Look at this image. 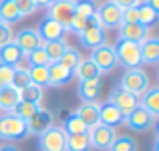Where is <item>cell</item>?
I'll return each mask as SVG.
<instances>
[{"mask_svg": "<svg viewBox=\"0 0 159 151\" xmlns=\"http://www.w3.org/2000/svg\"><path fill=\"white\" fill-rule=\"evenodd\" d=\"M123 22H137V6L125 8L123 10Z\"/></svg>", "mask_w": 159, "mask_h": 151, "instance_id": "obj_41", "label": "cell"}, {"mask_svg": "<svg viewBox=\"0 0 159 151\" xmlns=\"http://www.w3.org/2000/svg\"><path fill=\"white\" fill-rule=\"evenodd\" d=\"M43 48L47 50L48 58H51V62H57L58 58L62 57V53H65L66 48H69V44H66L65 39H58V40H51V43H44Z\"/></svg>", "mask_w": 159, "mask_h": 151, "instance_id": "obj_29", "label": "cell"}, {"mask_svg": "<svg viewBox=\"0 0 159 151\" xmlns=\"http://www.w3.org/2000/svg\"><path fill=\"white\" fill-rule=\"evenodd\" d=\"M73 113H75V115H77L89 129L95 127V125L99 123V103H97V101H93V103H83V105H79V107L75 109Z\"/></svg>", "mask_w": 159, "mask_h": 151, "instance_id": "obj_19", "label": "cell"}, {"mask_svg": "<svg viewBox=\"0 0 159 151\" xmlns=\"http://www.w3.org/2000/svg\"><path fill=\"white\" fill-rule=\"evenodd\" d=\"M30 83L36 87H48V66H28Z\"/></svg>", "mask_w": 159, "mask_h": 151, "instance_id": "obj_30", "label": "cell"}, {"mask_svg": "<svg viewBox=\"0 0 159 151\" xmlns=\"http://www.w3.org/2000/svg\"><path fill=\"white\" fill-rule=\"evenodd\" d=\"M139 105L147 109L151 115H159V87H149L143 95L139 97Z\"/></svg>", "mask_w": 159, "mask_h": 151, "instance_id": "obj_24", "label": "cell"}, {"mask_svg": "<svg viewBox=\"0 0 159 151\" xmlns=\"http://www.w3.org/2000/svg\"><path fill=\"white\" fill-rule=\"evenodd\" d=\"M2 24H4V22H2V20H0V26H2Z\"/></svg>", "mask_w": 159, "mask_h": 151, "instance_id": "obj_46", "label": "cell"}, {"mask_svg": "<svg viewBox=\"0 0 159 151\" xmlns=\"http://www.w3.org/2000/svg\"><path fill=\"white\" fill-rule=\"evenodd\" d=\"M95 18H97V22L101 24L105 30H113V28H119L121 22H123V10H121L119 6H115L111 0H107L101 6H97Z\"/></svg>", "mask_w": 159, "mask_h": 151, "instance_id": "obj_6", "label": "cell"}, {"mask_svg": "<svg viewBox=\"0 0 159 151\" xmlns=\"http://www.w3.org/2000/svg\"><path fill=\"white\" fill-rule=\"evenodd\" d=\"M22 16H20L18 8H16L14 0H0V20L4 24H14Z\"/></svg>", "mask_w": 159, "mask_h": 151, "instance_id": "obj_26", "label": "cell"}, {"mask_svg": "<svg viewBox=\"0 0 159 151\" xmlns=\"http://www.w3.org/2000/svg\"><path fill=\"white\" fill-rule=\"evenodd\" d=\"M36 32H39L40 40H43V44H44V43H51V40L62 39L66 30H65V28H62L58 22H54L52 18H47V16H44V18L40 20L39 28H36Z\"/></svg>", "mask_w": 159, "mask_h": 151, "instance_id": "obj_17", "label": "cell"}, {"mask_svg": "<svg viewBox=\"0 0 159 151\" xmlns=\"http://www.w3.org/2000/svg\"><path fill=\"white\" fill-rule=\"evenodd\" d=\"M52 121H54V115H52L51 109H43V107H40L39 111L26 121L28 133H32V135H40L43 131H47V129L52 125Z\"/></svg>", "mask_w": 159, "mask_h": 151, "instance_id": "obj_15", "label": "cell"}, {"mask_svg": "<svg viewBox=\"0 0 159 151\" xmlns=\"http://www.w3.org/2000/svg\"><path fill=\"white\" fill-rule=\"evenodd\" d=\"M75 14L85 18V20H91L97 14V4L93 0H77L75 2Z\"/></svg>", "mask_w": 159, "mask_h": 151, "instance_id": "obj_31", "label": "cell"}, {"mask_svg": "<svg viewBox=\"0 0 159 151\" xmlns=\"http://www.w3.org/2000/svg\"><path fill=\"white\" fill-rule=\"evenodd\" d=\"M61 127L65 129L66 135H79V133H87V131H89V127H87V125L83 123L77 115H75V113H70V115L62 121Z\"/></svg>", "mask_w": 159, "mask_h": 151, "instance_id": "obj_28", "label": "cell"}, {"mask_svg": "<svg viewBox=\"0 0 159 151\" xmlns=\"http://www.w3.org/2000/svg\"><path fill=\"white\" fill-rule=\"evenodd\" d=\"M12 75H14V66L0 65V85H2V87H8L12 83Z\"/></svg>", "mask_w": 159, "mask_h": 151, "instance_id": "obj_39", "label": "cell"}, {"mask_svg": "<svg viewBox=\"0 0 159 151\" xmlns=\"http://www.w3.org/2000/svg\"><path fill=\"white\" fill-rule=\"evenodd\" d=\"M109 151H137V141L131 135H117Z\"/></svg>", "mask_w": 159, "mask_h": 151, "instance_id": "obj_33", "label": "cell"}, {"mask_svg": "<svg viewBox=\"0 0 159 151\" xmlns=\"http://www.w3.org/2000/svg\"><path fill=\"white\" fill-rule=\"evenodd\" d=\"M0 151H20V149L16 147L14 143H4L2 147H0Z\"/></svg>", "mask_w": 159, "mask_h": 151, "instance_id": "obj_44", "label": "cell"}, {"mask_svg": "<svg viewBox=\"0 0 159 151\" xmlns=\"http://www.w3.org/2000/svg\"><path fill=\"white\" fill-rule=\"evenodd\" d=\"M89 58L99 66V71H101L103 75H105V73H111V71L117 66L115 48H113L111 44H107V43L101 44V47H97V48H93V53H91Z\"/></svg>", "mask_w": 159, "mask_h": 151, "instance_id": "obj_10", "label": "cell"}, {"mask_svg": "<svg viewBox=\"0 0 159 151\" xmlns=\"http://www.w3.org/2000/svg\"><path fill=\"white\" fill-rule=\"evenodd\" d=\"M14 4H16V8H18L20 16H30V14H34V12L39 10V6H36L34 0H14Z\"/></svg>", "mask_w": 159, "mask_h": 151, "instance_id": "obj_38", "label": "cell"}, {"mask_svg": "<svg viewBox=\"0 0 159 151\" xmlns=\"http://www.w3.org/2000/svg\"><path fill=\"white\" fill-rule=\"evenodd\" d=\"M115 6H119L121 10H125V8H131V6H137V4L141 2V0H111Z\"/></svg>", "mask_w": 159, "mask_h": 151, "instance_id": "obj_42", "label": "cell"}, {"mask_svg": "<svg viewBox=\"0 0 159 151\" xmlns=\"http://www.w3.org/2000/svg\"><path fill=\"white\" fill-rule=\"evenodd\" d=\"M123 121H125V115L113 103H109V101L99 103V123L115 129V127H119V125H123Z\"/></svg>", "mask_w": 159, "mask_h": 151, "instance_id": "obj_14", "label": "cell"}, {"mask_svg": "<svg viewBox=\"0 0 159 151\" xmlns=\"http://www.w3.org/2000/svg\"><path fill=\"white\" fill-rule=\"evenodd\" d=\"M40 109V105H36V103H28V101H20L18 105L14 107V115H18L20 119H24V121H28L32 115H34L36 111Z\"/></svg>", "mask_w": 159, "mask_h": 151, "instance_id": "obj_36", "label": "cell"}, {"mask_svg": "<svg viewBox=\"0 0 159 151\" xmlns=\"http://www.w3.org/2000/svg\"><path fill=\"white\" fill-rule=\"evenodd\" d=\"M93 2H95V0H93Z\"/></svg>", "mask_w": 159, "mask_h": 151, "instance_id": "obj_48", "label": "cell"}, {"mask_svg": "<svg viewBox=\"0 0 159 151\" xmlns=\"http://www.w3.org/2000/svg\"><path fill=\"white\" fill-rule=\"evenodd\" d=\"M117 133L113 127H107L103 123H97L95 127L89 129V139H91V147L99 149V151H109V147L113 145Z\"/></svg>", "mask_w": 159, "mask_h": 151, "instance_id": "obj_8", "label": "cell"}, {"mask_svg": "<svg viewBox=\"0 0 159 151\" xmlns=\"http://www.w3.org/2000/svg\"><path fill=\"white\" fill-rule=\"evenodd\" d=\"M20 97H22V101H28V103H36V105H40V101H43V89L30 83L26 89L20 91Z\"/></svg>", "mask_w": 159, "mask_h": 151, "instance_id": "obj_37", "label": "cell"}, {"mask_svg": "<svg viewBox=\"0 0 159 151\" xmlns=\"http://www.w3.org/2000/svg\"><path fill=\"white\" fill-rule=\"evenodd\" d=\"M103 93V81L101 79H91V81H81L77 87V95L83 103H93L101 97Z\"/></svg>", "mask_w": 159, "mask_h": 151, "instance_id": "obj_16", "label": "cell"}, {"mask_svg": "<svg viewBox=\"0 0 159 151\" xmlns=\"http://www.w3.org/2000/svg\"><path fill=\"white\" fill-rule=\"evenodd\" d=\"M121 89L129 91V93L137 95V97H141V95L145 93V91L149 89V77L145 71L141 69H129L123 73V77H121V83H119Z\"/></svg>", "mask_w": 159, "mask_h": 151, "instance_id": "obj_3", "label": "cell"}, {"mask_svg": "<svg viewBox=\"0 0 159 151\" xmlns=\"http://www.w3.org/2000/svg\"><path fill=\"white\" fill-rule=\"evenodd\" d=\"M141 61L151 66L159 62V39L157 36H147L141 43Z\"/></svg>", "mask_w": 159, "mask_h": 151, "instance_id": "obj_20", "label": "cell"}, {"mask_svg": "<svg viewBox=\"0 0 159 151\" xmlns=\"http://www.w3.org/2000/svg\"><path fill=\"white\" fill-rule=\"evenodd\" d=\"M22 101V97H20V91L14 89L12 85L8 87H2L0 89V111L4 113H12L14 111V107Z\"/></svg>", "mask_w": 159, "mask_h": 151, "instance_id": "obj_21", "label": "cell"}, {"mask_svg": "<svg viewBox=\"0 0 159 151\" xmlns=\"http://www.w3.org/2000/svg\"><path fill=\"white\" fill-rule=\"evenodd\" d=\"M12 39H14V34H12V26H10V24H2V26H0V48L6 47L8 43H12Z\"/></svg>", "mask_w": 159, "mask_h": 151, "instance_id": "obj_40", "label": "cell"}, {"mask_svg": "<svg viewBox=\"0 0 159 151\" xmlns=\"http://www.w3.org/2000/svg\"><path fill=\"white\" fill-rule=\"evenodd\" d=\"M149 36V28H145L139 22H121L119 26V40H129V43L141 44Z\"/></svg>", "mask_w": 159, "mask_h": 151, "instance_id": "obj_13", "label": "cell"}, {"mask_svg": "<svg viewBox=\"0 0 159 151\" xmlns=\"http://www.w3.org/2000/svg\"><path fill=\"white\" fill-rule=\"evenodd\" d=\"M24 61V53L16 47L14 43H8L6 47L0 48V65H8V66H18Z\"/></svg>", "mask_w": 159, "mask_h": 151, "instance_id": "obj_23", "label": "cell"}, {"mask_svg": "<svg viewBox=\"0 0 159 151\" xmlns=\"http://www.w3.org/2000/svg\"><path fill=\"white\" fill-rule=\"evenodd\" d=\"M157 16H159V12H157V10H153V8L149 6L145 0L137 4V22L143 24L145 28H151L153 24L157 22Z\"/></svg>", "mask_w": 159, "mask_h": 151, "instance_id": "obj_25", "label": "cell"}, {"mask_svg": "<svg viewBox=\"0 0 159 151\" xmlns=\"http://www.w3.org/2000/svg\"><path fill=\"white\" fill-rule=\"evenodd\" d=\"M145 2H147L149 6L153 8V10H157V12H159V0H145Z\"/></svg>", "mask_w": 159, "mask_h": 151, "instance_id": "obj_45", "label": "cell"}, {"mask_svg": "<svg viewBox=\"0 0 159 151\" xmlns=\"http://www.w3.org/2000/svg\"><path fill=\"white\" fill-rule=\"evenodd\" d=\"M14 89L22 91L30 85V77H28V69L24 66H14V75H12V83H10Z\"/></svg>", "mask_w": 159, "mask_h": 151, "instance_id": "obj_35", "label": "cell"}, {"mask_svg": "<svg viewBox=\"0 0 159 151\" xmlns=\"http://www.w3.org/2000/svg\"><path fill=\"white\" fill-rule=\"evenodd\" d=\"M101 71H99V66L95 65L91 58H81V62L77 65V69H75V77L79 79V83L81 81H91V79H101Z\"/></svg>", "mask_w": 159, "mask_h": 151, "instance_id": "obj_22", "label": "cell"}, {"mask_svg": "<svg viewBox=\"0 0 159 151\" xmlns=\"http://www.w3.org/2000/svg\"><path fill=\"white\" fill-rule=\"evenodd\" d=\"M73 79H75L73 71L65 69V66L58 65V62H51V65H48V87L57 89V87L69 85Z\"/></svg>", "mask_w": 159, "mask_h": 151, "instance_id": "obj_18", "label": "cell"}, {"mask_svg": "<svg viewBox=\"0 0 159 151\" xmlns=\"http://www.w3.org/2000/svg\"><path fill=\"white\" fill-rule=\"evenodd\" d=\"M66 133L62 127L51 125L47 131L39 135V149L40 151H66Z\"/></svg>", "mask_w": 159, "mask_h": 151, "instance_id": "obj_4", "label": "cell"}, {"mask_svg": "<svg viewBox=\"0 0 159 151\" xmlns=\"http://www.w3.org/2000/svg\"><path fill=\"white\" fill-rule=\"evenodd\" d=\"M91 149H93V147H91L89 131L66 137V151H91Z\"/></svg>", "mask_w": 159, "mask_h": 151, "instance_id": "obj_27", "label": "cell"}, {"mask_svg": "<svg viewBox=\"0 0 159 151\" xmlns=\"http://www.w3.org/2000/svg\"><path fill=\"white\" fill-rule=\"evenodd\" d=\"M0 89H2V85H0Z\"/></svg>", "mask_w": 159, "mask_h": 151, "instance_id": "obj_47", "label": "cell"}, {"mask_svg": "<svg viewBox=\"0 0 159 151\" xmlns=\"http://www.w3.org/2000/svg\"><path fill=\"white\" fill-rule=\"evenodd\" d=\"M34 2H36L39 8H48V6H52L54 2H58V0H34Z\"/></svg>", "mask_w": 159, "mask_h": 151, "instance_id": "obj_43", "label": "cell"}, {"mask_svg": "<svg viewBox=\"0 0 159 151\" xmlns=\"http://www.w3.org/2000/svg\"><path fill=\"white\" fill-rule=\"evenodd\" d=\"M12 43L22 50L24 54H28V53L43 47V40H40L36 28H22V30H18V34L12 39Z\"/></svg>", "mask_w": 159, "mask_h": 151, "instance_id": "obj_12", "label": "cell"}, {"mask_svg": "<svg viewBox=\"0 0 159 151\" xmlns=\"http://www.w3.org/2000/svg\"><path fill=\"white\" fill-rule=\"evenodd\" d=\"M79 40H81V44L85 48L93 50V48H97V47H101V44L107 43V30L97 22V18L93 16V18L87 22V26L79 32Z\"/></svg>", "mask_w": 159, "mask_h": 151, "instance_id": "obj_5", "label": "cell"}, {"mask_svg": "<svg viewBox=\"0 0 159 151\" xmlns=\"http://www.w3.org/2000/svg\"><path fill=\"white\" fill-rule=\"evenodd\" d=\"M30 135L28 133V125L24 119H20L14 113H4L0 115V139L4 143H16L22 141Z\"/></svg>", "mask_w": 159, "mask_h": 151, "instance_id": "obj_1", "label": "cell"}, {"mask_svg": "<svg viewBox=\"0 0 159 151\" xmlns=\"http://www.w3.org/2000/svg\"><path fill=\"white\" fill-rule=\"evenodd\" d=\"M58 65H62L65 69H69V71H73L75 73V69H77V65L81 62V54H79V50L77 48H73V47H69L62 53V57L58 58Z\"/></svg>", "mask_w": 159, "mask_h": 151, "instance_id": "obj_32", "label": "cell"}, {"mask_svg": "<svg viewBox=\"0 0 159 151\" xmlns=\"http://www.w3.org/2000/svg\"><path fill=\"white\" fill-rule=\"evenodd\" d=\"M113 48H115L117 65L125 66V71L141 69V65H143V61H141V44L129 43V40H117V44Z\"/></svg>", "mask_w": 159, "mask_h": 151, "instance_id": "obj_2", "label": "cell"}, {"mask_svg": "<svg viewBox=\"0 0 159 151\" xmlns=\"http://www.w3.org/2000/svg\"><path fill=\"white\" fill-rule=\"evenodd\" d=\"M157 117L151 115V113L147 111V109H143L139 105V107H135L129 115H125V121L123 125H127L131 131H137V133H143V131H149V129L155 125Z\"/></svg>", "mask_w": 159, "mask_h": 151, "instance_id": "obj_7", "label": "cell"}, {"mask_svg": "<svg viewBox=\"0 0 159 151\" xmlns=\"http://www.w3.org/2000/svg\"><path fill=\"white\" fill-rule=\"evenodd\" d=\"M107 101L115 105L123 115H129L135 107H139V97L133 95V93H129V91H125V89H121V87H115V89L111 91V95H109Z\"/></svg>", "mask_w": 159, "mask_h": 151, "instance_id": "obj_11", "label": "cell"}, {"mask_svg": "<svg viewBox=\"0 0 159 151\" xmlns=\"http://www.w3.org/2000/svg\"><path fill=\"white\" fill-rule=\"evenodd\" d=\"M24 58L28 61L30 66H48V65H51V58H48L47 50H44L43 47L32 50V53H28V54H24Z\"/></svg>", "mask_w": 159, "mask_h": 151, "instance_id": "obj_34", "label": "cell"}, {"mask_svg": "<svg viewBox=\"0 0 159 151\" xmlns=\"http://www.w3.org/2000/svg\"><path fill=\"white\" fill-rule=\"evenodd\" d=\"M75 2H77V0H58V2H54L52 6H48L47 18H52L54 22H58L65 30H69L70 18H73V14H75Z\"/></svg>", "mask_w": 159, "mask_h": 151, "instance_id": "obj_9", "label": "cell"}]
</instances>
